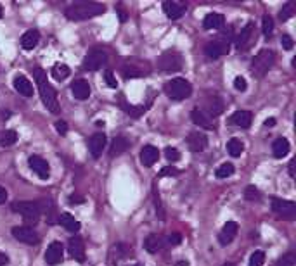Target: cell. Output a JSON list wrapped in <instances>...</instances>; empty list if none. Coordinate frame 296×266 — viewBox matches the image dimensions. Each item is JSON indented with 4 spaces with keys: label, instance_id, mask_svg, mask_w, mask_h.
I'll return each instance as SVG.
<instances>
[{
    "label": "cell",
    "instance_id": "6f0895ef",
    "mask_svg": "<svg viewBox=\"0 0 296 266\" xmlns=\"http://www.w3.org/2000/svg\"><path fill=\"white\" fill-rule=\"evenodd\" d=\"M224 266H234V265H232V263H225Z\"/></svg>",
    "mask_w": 296,
    "mask_h": 266
},
{
    "label": "cell",
    "instance_id": "4dcf8cb0",
    "mask_svg": "<svg viewBox=\"0 0 296 266\" xmlns=\"http://www.w3.org/2000/svg\"><path fill=\"white\" fill-rule=\"evenodd\" d=\"M59 223H61V225L71 233H76L80 230V222L78 220H75V216L68 215V213H64V215L59 216Z\"/></svg>",
    "mask_w": 296,
    "mask_h": 266
},
{
    "label": "cell",
    "instance_id": "9f6ffc18",
    "mask_svg": "<svg viewBox=\"0 0 296 266\" xmlns=\"http://www.w3.org/2000/svg\"><path fill=\"white\" fill-rule=\"evenodd\" d=\"M2 14H3V9H2V5H0V17H2Z\"/></svg>",
    "mask_w": 296,
    "mask_h": 266
},
{
    "label": "cell",
    "instance_id": "1f68e13d",
    "mask_svg": "<svg viewBox=\"0 0 296 266\" xmlns=\"http://www.w3.org/2000/svg\"><path fill=\"white\" fill-rule=\"evenodd\" d=\"M51 73H52V78L58 80V82H62V80H66L69 76L71 69H69L66 64H61V62H58V64H54V68H52Z\"/></svg>",
    "mask_w": 296,
    "mask_h": 266
},
{
    "label": "cell",
    "instance_id": "ba28073f",
    "mask_svg": "<svg viewBox=\"0 0 296 266\" xmlns=\"http://www.w3.org/2000/svg\"><path fill=\"white\" fill-rule=\"evenodd\" d=\"M272 211L283 220H295L296 218V204L284 199H274Z\"/></svg>",
    "mask_w": 296,
    "mask_h": 266
},
{
    "label": "cell",
    "instance_id": "681fc988",
    "mask_svg": "<svg viewBox=\"0 0 296 266\" xmlns=\"http://www.w3.org/2000/svg\"><path fill=\"white\" fill-rule=\"evenodd\" d=\"M182 242V237L178 235V233H174V235L168 237V244H172V246H177V244Z\"/></svg>",
    "mask_w": 296,
    "mask_h": 266
},
{
    "label": "cell",
    "instance_id": "9a60e30c",
    "mask_svg": "<svg viewBox=\"0 0 296 266\" xmlns=\"http://www.w3.org/2000/svg\"><path fill=\"white\" fill-rule=\"evenodd\" d=\"M185 142H187L189 149H191L192 152H203V150L206 149L208 138L201 132H192V133H189Z\"/></svg>",
    "mask_w": 296,
    "mask_h": 266
},
{
    "label": "cell",
    "instance_id": "db71d44e",
    "mask_svg": "<svg viewBox=\"0 0 296 266\" xmlns=\"http://www.w3.org/2000/svg\"><path fill=\"white\" fill-rule=\"evenodd\" d=\"M274 125H276V120H272V118L265 121V127H274Z\"/></svg>",
    "mask_w": 296,
    "mask_h": 266
},
{
    "label": "cell",
    "instance_id": "52a82bcc",
    "mask_svg": "<svg viewBox=\"0 0 296 266\" xmlns=\"http://www.w3.org/2000/svg\"><path fill=\"white\" fill-rule=\"evenodd\" d=\"M158 68L161 71H178L182 68V55L177 50H167L158 59Z\"/></svg>",
    "mask_w": 296,
    "mask_h": 266
},
{
    "label": "cell",
    "instance_id": "8fae6325",
    "mask_svg": "<svg viewBox=\"0 0 296 266\" xmlns=\"http://www.w3.org/2000/svg\"><path fill=\"white\" fill-rule=\"evenodd\" d=\"M28 164H30V168L42 178V180H47V178L51 177V168H49L47 161H45L44 157L35 156L33 154V156L28 157Z\"/></svg>",
    "mask_w": 296,
    "mask_h": 266
},
{
    "label": "cell",
    "instance_id": "7dc6e473",
    "mask_svg": "<svg viewBox=\"0 0 296 266\" xmlns=\"http://www.w3.org/2000/svg\"><path fill=\"white\" fill-rule=\"evenodd\" d=\"M178 173H180V171H178L177 168H170V166H168V168H163V170H161L160 177H170V175H172V177H177Z\"/></svg>",
    "mask_w": 296,
    "mask_h": 266
},
{
    "label": "cell",
    "instance_id": "5b68a950",
    "mask_svg": "<svg viewBox=\"0 0 296 266\" xmlns=\"http://www.w3.org/2000/svg\"><path fill=\"white\" fill-rule=\"evenodd\" d=\"M12 211L21 215L24 218L26 223H37L42 211L40 202H33V201H16L12 202Z\"/></svg>",
    "mask_w": 296,
    "mask_h": 266
},
{
    "label": "cell",
    "instance_id": "bcb514c9",
    "mask_svg": "<svg viewBox=\"0 0 296 266\" xmlns=\"http://www.w3.org/2000/svg\"><path fill=\"white\" fill-rule=\"evenodd\" d=\"M104 80H106V83L111 87V89H116V87H118V82H116V78L113 76V71H106L104 73Z\"/></svg>",
    "mask_w": 296,
    "mask_h": 266
},
{
    "label": "cell",
    "instance_id": "4316f807",
    "mask_svg": "<svg viewBox=\"0 0 296 266\" xmlns=\"http://www.w3.org/2000/svg\"><path fill=\"white\" fill-rule=\"evenodd\" d=\"M253 30H255V24H253V23H248L241 30L239 37L236 38V47H237V50L248 47V42H249V38H251V35H253Z\"/></svg>",
    "mask_w": 296,
    "mask_h": 266
},
{
    "label": "cell",
    "instance_id": "816d5d0a",
    "mask_svg": "<svg viewBox=\"0 0 296 266\" xmlns=\"http://www.w3.org/2000/svg\"><path fill=\"white\" fill-rule=\"evenodd\" d=\"M5 201H7V190L3 187H0V204H3Z\"/></svg>",
    "mask_w": 296,
    "mask_h": 266
},
{
    "label": "cell",
    "instance_id": "7402d4cb",
    "mask_svg": "<svg viewBox=\"0 0 296 266\" xmlns=\"http://www.w3.org/2000/svg\"><path fill=\"white\" fill-rule=\"evenodd\" d=\"M45 261L51 266L59 265L62 261V246L59 242H52L47 247V253H45Z\"/></svg>",
    "mask_w": 296,
    "mask_h": 266
},
{
    "label": "cell",
    "instance_id": "83f0119b",
    "mask_svg": "<svg viewBox=\"0 0 296 266\" xmlns=\"http://www.w3.org/2000/svg\"><path fill=\"white\" fill-rule=\"evenodd\" d=\"M232 123L237 125L239 128H249L251 127V121H253V114L249 111H236L232 114Z\"/></svg>",
    "mask_w": 296,
    "mask_h": 266
},
{
    "label": "cell",
    "instance_id": "f6af8a7d",
    "mask_svg": "<svg viewBox=\"0 0 296 266\" xmlns=\"http://www.w3.org/2000/svg\"><path fill=\"white\" fill-rule=\"evenodd\" d=\"M281 44H283V47L286 48V50H291V48L295 47V40L290 37V35H283V38H281Z\"/></svg>",
    "mask_w": 296,
    "mask_h": 266
},
{
    "label": "cell",
    "instance_id": "2e32d148",
    "mask_svg": "<svg viewBox=\"0 0 296 266\" xmlns=\"http://www.w3.org/2000/svg\"><path fill=\"white\" fill-rule=\"evenodd\" d=\"M106 147V135L104 133H94L89 138V150L92 154V157H101L102 150Z\"/></svg>",
    "mask_w": 296,
    "mask_h": 266
},
{
    "label": "cell",
    "instance_id": "8992f818",
    "mask_svg": "<svg viewBox=\"0 0 296 266\" xmlns=\"http://www.w3.org/2000/svg\"><path fill=\"white\" fill-rule=\"evenodd\" d=\"M121 71L125 78H142V76L149 75L151 68L147 62L137 61V59H128V61L123 64Z\"/></svg>",
    "mask_w": 296,
    "mask_h": 266
},
{
    "label": "cell",
    "instance_id": "603a6c76",
    "mask_svg": "<svg viewBox=\"0 0 296 266\" xmlns=\"http://www.w3.org/2000/svg\"><path fill=\"white\" fill-rule=\"evenodd\" d=\"M191 120H192V123H194L196 127L204 128V130H215L213 121H211L210 118H208L206 114H204L201 109H192V113H191Z\"/></svg>",
    "mask_w": 296,
    "mask_h": 266
},
{
    "label": "cell",
    "instance_id": "30bf717a",
    "mask_svg": "<svg viewBox=\"0 0 296 266\" xmlns=\"http://www.w3.org/2000/svg\"><path fill=\"white\" fill-rule=\"evenodd\" d=\"M12 235L16 240L23 244H28V246H35V244L40 242V237L35 232L31 226H14L12 228Z\"/></svg>",
    "mask_w": 296,
    "mask_h": 266
},
{
    "label": "cell",
    "instance_id": "ee69618b",
    "mask_svg": "<svg viewBox=\"0 0 296 266\" xmlns=\"http://www.w3.org/2000/svg\"><path fill=\"white\" fill-rule=\"evenodd\" d=\"M154 202H156V215L160 216L161 220L165 218V213H163V206H161V199H160V194L156 192V188H154Z\"/></svg>",
    "mask_w": 296,
    "mask_h": 266
},
{
    "label": "cell",
    "instance_id": "ac0fdd59",
    "mask_svg": "<svg viewBox=\"0 0 296 266\" xmlns=\"http://www.w3.org/2000/svg\"><path fill=\"white\" fill-rule=\"evenodd\" d=\"M160 159V150L156 149L154 145H144L142 150H140V163L144 166H153L156 161Z\"/></svg>",
    "mask_w": 296,
    "mask_h": 266
},
{
    "label": "cell",
    "instance_id": "680465c9",
    "mask_svg": "<svg viewBox=\"0 0 296 266\" xmlns=\"http://www.w3.org/2000/svg\"><path fill=\"white\" fill-rule=\"evenodd\" d=\"M133 266H142V265H133Z\"/></svg>",
    "mask_w": 296,
    "mask_h": 266
},
{
    "label": "cell",
    "instance_id": "ffe728a7",
    "mask_svg": "<svg viewBox=\"0 0 296 266\" xmlns=\"http://www.w3.org/2000/svg\"><path fill=\"white\" fill-rule=\"evenodd\" d=\"M222 111H224V104H222V100L218 99V97H211V99H206V102H204V111L203 113L206 114L208 118H217L222 114Z\"/></svg>",
    "mask_w": 296,
    "mask_h": 266
},
{
    "label": "cell",
    "instance_id": "484cf974",
    "mask_svg": "<svg viewBox=\"0 0 296 266\" xmlns=\"http://www.w3.org/2000/svg\"><path fill=\"white\" fill-rule=\"evenodd\" d=\"M224 24H225V17L222 16V14H217V12L208 14L203 21L204 30H220V28H224Z\"/></svg>",
    "mask_w": 296,
    "mask_h": 266
},
{
    "label": "cell",
    "instance_id": "d6a6232c",
    "mask_svg": "<svg viewBox=\"0 0 296 266\" xmlns=\"http://www.w3.org/2000/svg\"><path fill=\"white\" fill-rule=\"evenodd\" d=\"M244 150V143L241 142L239 138H231L227 142V152L231 154L232 157H239Z\"/></svg>",
    "mask_w": 296,
    "mask_h": 266
},
{
    "label": "cell",
    "instance_id": "6da1fadb",
    "mask_svg": "<svg viewBox=\"0 0 296 266\" xmlns=\"http://www.w3.org/2000/svg\"><path fill=\"white\" fill-rule=\"evenodd\" d=\"M35 82H37L38 92H40L42 102L47 107L51 113H59V102H58V95H56V90L52 89V85L47 80V73L42 68H35L33 71Z\"/></svg>",
    "mask_w": 296,
    "mask_h": 266
},
{
    "label": "cell",
    "instance_id": "7c38bea8",
    "mask_svg": "<svg viewBox=\"0 0 296 266\" xmlns=\"http://www.w3.org/2000/svg\"><path fill=\"white\" fill-rule=\"evenodd\" d=\"M236 235H237V223L227 222L224 225V228L220 230V233H218V242H220V246H229Z\"/></svg>",
    "mask_w": 296,
    "mask_h": 266
},
{
    "label": "cell",
    "instance_id": "d590c367",
    "mask_svg": "<svg viewBox=\"0 0 296 266\" xmlns=\"http://www.w3.org/2000/svg\"><path fill=\"white\" fill-rule=\"evenodd\" d=\"M295 9H296L295 2H288L286 5L283 7V10H281V14H279L281 21H288V19H290V17H293Z\"/></svg>",
    "mask_w": 296,
    "mask_h": 266
},
{
    "label": "cell",
    "instance_id": "d6986e66",
    "mask_svg": "<svg viewBox=\"0 0 296 266\" xmlns=\"http://www.w3.org/2000/svg\"><path fill=\"white\" fill-rule=\"evenodd\" d=\"M14 89H16V92L23 97L33 95V85H31L30 80L23 75H17L16 78H14Z\"/></svg>",
    "mask_w": 296,
    "mask_h": 266
},
{
    "label": "cell",
    "instance_id": "44dd1931",
    "mask_svg": "<svg viewBox=\"0 0 296 266\" xmlns=\"http://www.w3.org/2000/svg\"><path fill=\"white\" fill-rule=\"evenodd\" d=\"M71 92L75 95V99L78 100H85L90 97V85L87 80H76L71 83Z\"/></svg>",
    "mask_w": 296,
    "mask_h": 266
},
{
    "label": "cell",
    "instance_id": "cb8c5ba5",
    "mask_svg": "<svg viewBox=\"0 0 296 266\" xmlns=\"http://www.w3.org/2000/svg\"><path fill=\"white\" fill-rule=\"evenodd\" d=\"M40 42V33L37 30H28L26 33L21 37V47L24 50H33Z\"/></svg>",
    "mask_w": 296,
    "mask_h": 266
},
{
    "label": "cell",
    "instance_id": "74e56055",
    "mask_svg": "<svg viewBox=\"0 0 296 266\" xmlns=\"http://www.w3.org/2000/svg\"><path fill=\"white\" fill-rule=\"evenodd\" d=\"M262 30H263V35L265 37H270L274 31V19L267 14V16H263V21H262Z\"/></svg>",
    "mask_w": 296,
    "mask_h": 266
},
{
    "label": "cell",
    "instance_id": "e0dca14e",
    "mask_svg": "<svg viewBox=\"0 0 296 266\" xmlns=\"http://www.w3.org/2000/svg\"><path fill=\"white\" fill-rule=\"evenodd\" d=\"M163 10H165V14L170 17V19L177 21L185 14L187 5H184V3H178V2H163Z\"/></svg>",
    "mask_w": 296,
    "mask_h": 266
},
{
    "label": "cell",
    "instance_id": "11a10c76",
    "mask_svg": "<svg viewBox=\"0 0 296 266\" xmlns=\"http://www.w3.org/2000/svg\"><path fill=\"white\" fill-rule=\"evenodd\" d=\"M175 266H189V263H187V261H178Z\"/></svg>",
    "mask_w": 296,
    "mask_h": 266
},
{
    "label": "cell",
    "instance_id": "d4e9b609",
    "mask_svg": "<svg viewBox=\"0 0 296 266\" xmlns=\"http://www.w3.org/2000/svg\"><path fill=\"white\" fill-rule=\"evenodd\" d=\"M163 247H165V239L160 235H156V233H153V235H149L146 240H144V249L151 254H156L158 251H161Z\"/></svg>",
    "mask_w": 296,
    "mask_h": 266
},
{
    "label": "cell",
    "instance_id": "60d3db41",
    "mask_svg": "<svg viewBox=\"0 0 296 266\" xmlns=\"http://www.w3.org/2000/svg\"><path fill=\"white\" fill-rule=\"evenodd\" d=\"M121 107H123V109H125L128 114H132L133 118H139L140 114H144V111H146L144 107H133V106H128V104H125V102L121 104Z\"/></svg>",
    "mask_w": 296,
    "mask_h": 266
},
{
    "label": "cell",
    "instance_id": "f35d334b",
    "mask_svg": "<svg viewBox=\"0 0 296 266\" xmlns=\"http://www.w3.org/2000/svg\"><path fill=\"white\" fill-rule=\"evenodd\" d=\"M277 266H296V254L295 253H288L277 261Z\"/></svg>",
    "mask_w": 296,
    "mask_h": 266
},
{
    "label": "cell",
    "instance_id": "f5cc1de1",
    "mask_svg": "<svg viewBox=\"0 0 296 266\" xmlns=\"http://www.w3.org/2000/svg\"><path fill=\"white\" fill-rule=\"evenodd\" d=\"M295 164H296V159H291L290 161V175H291V178H295Z\"/></svg>",
    "mask_w": 296,
    "mask_h": 266
},
{
    "label": "cell",
    "instance_id": "f546056e",
    "mask_svg": "<svg viewBox=\"0 0 296 266\" xmlns=\"http://www.w3.org/2000/svg\"><path fill=\"white\" fill-rule=\"evenodd\" d=\"M290 150H291V145H290V142H288L286 138H277L276 142L272 143L274 157H277V159L288 156V154H290Z\"/></svg>",
    "mask_w": 296,
    "mask_h": 266
},
{
    "label": "cell",
    "instance_id": "7a4b0ae2",
    "mask_svg": "<svg viewBox=\"0 0 296 266\" xmlns=\"http://www.w3.org/2000/svg\"><path fill=\"white\" fill-rule=\"evenodd\" d=\"M106 10L104 3L101 2H76L73 5H69L64 10L66 17L69 21H85L90 17H96L99 14H102Z\"/></svg>",
    "mask_w": 296,
    "mask_h": 266
},
{
    "label": "cell",
    "instance_id": "9c48e42d",
    "mask_svg": "<svg viewBox=\"0 0 296 266\" xmlns=\"http://www.w3.org/2000/svg\"><path fill=\"white\" fill-rule=\"evenodd\" d=\"M106 62H108L106 52L99 50V48H94V50H90L89 54L85 55V59H83V69H87V71H97Z\"/></svg>",
    "mask_w": 296,
    "mask_h": 266
},
{
    "label": "cell",
    "instance_id": "7bdbcfd3",
    "mask_svg": "<svg viewBox=\"0 0 296 266\" xmlns=\"http://www.w3.org/2000/svg\"><path fill=\"white\" fill-rule=\"evenodd\" d=\"M234 89L237 90V92H244V90L248 89V83H246V80L242 78V76H236L234 78Z\"/></svg>",
    "mask_w": 296,
    "mask_h": 266
},
{
    "label": "cell",
    "instance_id": "5bb4252c",
    "mask_svg": "<svg viewBox=\"0 0 296 266\" xmlns=\"http://www.w3.org/2000/svg\"><path fill=\"white\" fill-rule=\"evenodd\" d=\"M68 251L71 254V258H75L76 261L83 263L85 261V246H83V240L80 237H73L68 242Z\"/></svg>",
    "mask_w": 296,
    "mask_h": 266
},
{
    "label": "cell",
    "instance_id": "836d02e7",
    "mask_svg": "<svg viewBox=\"0 0 296 266\" xmlns=\"http://www.w3.org/2000/svg\"><path fill=\"white\" fill-rule=\"evenodd\" d=\"M17 142V133L14 130H5L0 132V145L2 147H10Z\"/></svg>",
    "mask_w": 296,
    "mask_h": 266
},
{
    "label": "cell",
    "instance_id": "f907efd6",
    "mask_svg": "<svg viewBox=\"0 0 296 266\" xmlns=\"http://www.w3.org/2000/svg\"><path fill=\"white\" fill-rule=\"evenodd\" d=\"M9 265V256L5 253H0V266H7Z\"/></svg>",
    "mask_w": 296,
    "mask_h": 266
},
{
    "label": "cell",
    "instance_id": "3957f363",
    "mask_svg": "<svg viewBox=\"0 0 296 266\" xmlns=\"http://www.w3.org/2000/svg\"><path fill=\"white\" fill-rule=\"evenodd\" d=\"M274 61H276V54H274L272 50H269V48H263V50H260L251 61L253 76H256V78H262V76H265L267 73H269V69L274 66Z\"/></svg>",
    "mask_w": 296,
    "mask_h": 266
},
{
    "label": "cell",
    "instance_id": "8d00e7d4",
    "mask_svg": "<svg viewBox=\"0 0 296 266\" xmlns=\"http://www.w3.org/2000/svg\"><path fill=\"white\" fill-rule=\"evenodd\" d=\"M265 263V253L263 251H255L249 258V265L248 266H263Z\"/></svg>",
    "mask_w": 296,
    "mask_h": 266
},
{
    "label": "cell",
    "instance_id": "ab89813d",
    "mask_svg": "<svg viewBox=\"0 0 296 266\" xmlns=\"http://www.w3.org/2000/svg\"><path fill=\"white\" fill-rule=\"evenodd\" d=\"M165 157H167L168 161H172V163H177V161L180 159V152H178L175 147H167V149H165Z\"/></svg>",
    "mask_w": 296,
    "mask_h": 266
},
{
    "label": "cell",
    "instance_id": "277c9868",
    "mask_svg": "<svg viewBox=\"0 0 296 266\" xmlns=\"http://www.w3.org/2000/svg\"><path fill=\"white\" fill-rule=\"evenodd\" d=\"M165 93L172 100H184L192 93V87L185 78H174L165 83Z\"/></svg>",
    "mask_w": 296,
    "mask_h": 266
},
{
    "label": "cell",
    "instance_id": "f1b7e54d",
    "mask_svg": "<svg viewBox=\"0 0 296 266\" xmlns=\"http://www.w3.org/2000/svg\"><path fill=\"white\" fill-rule=\"evenodd\" d=\"M128 147H130V140L128 138H125V136H116V138L113 140L111 149H109V156H111V157L119 156V154L125 152Z\"/></svg>",
    "mask_w": 296,
    "mask_h": 266
},
{
    "label": "cell",
    "instance_id": "4fadbf2b",
    "mask_svg": "<svg viewBox=\"0 0 296 266\" xmlns=\"http://www.w3.org/2000/svg\"><path fill=\"white\" fill-rule=\"evenodd\" d=\"M229 52V42H210V44L204 47V54L210 59H218L220 55L227 54Z\"/></svg>",
    "mask_w": 296,
    "mask_h": 266
},
{
    "label": "cell",
    "instance_id": "b9f144b4",
    "mask_svg": "<svg viewBox=\"0 0 296 266\" xmlns=\"http://www.w3.org/2000/svg\"><path fill=\"white\" fill-rule=\"evenodd\" d=\"M244 197L248 199V201H258V199H260V192L251 185V187H248L244 190Z\"/></svg>",
    "mask_w": 296,
    "mask_h": 266
},
{
    "label": "cell",
    "instance_id": "c3c4849f",
    "mask_svg": "<svg viewBox=\"0 0 296 266\" xmlns=\"http://www.w3.org/2000/svg\"><path fill=\"white\" fill-rule=\"evenodd\" d=\"M56 128H58L59 135H66V133H68V125H66L64 121H58V123H56Z\"/></svg>",
    "mask_w": 296,
    "mask_h": 266
},
{
    "label": "cell",
    "instance_id": "e575fe53",
    "mask_svg": "<svg viewBox=\"0 0 296 266\" xmlns=\"http://www.w3.org/2000/svg\"><path fill=\"white\" fill-rule=\"evenodd\" d=\"M234 171H236L234 164L224 163L222 166H218V170L215 171V175H217V178H229V177H232V175H234Z\"/></svg>",
    "mask_w": 296,
    "mask_h": 266
}]
</instances>
